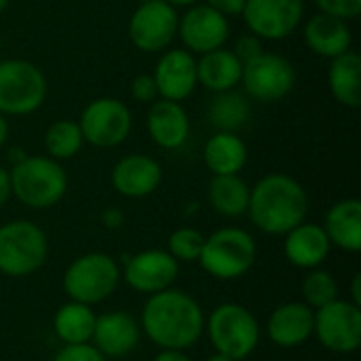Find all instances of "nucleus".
Segmentation results:
<instances>
[{"instance_id": "1", "label": "nucleus", "mask_w": 361, "mask_h": 361, "mask_svg": "<svg viewBox=\"0 0 361 361\" xmlns=\"http://www.w3.org/2000/svg\"><path fill=\"white\" fill-rule=\"evenodd\" d=\"M140 328L157 347L186 351L201 338L205 315L190 294L167 288L150 294L142 311Z\"/></svg>"}, {"instance_id": "2", "label": "nucleus", "mask_w": 361, "mask_h": 361, "mask_svg": "<svg viewBox=\"0 0 361 361\" xmlns=\"http://www.w3.org/2000/svg\"><path fill=\"white\" fill-rule=\"evenodd\" d=\"M247 214L262 233L286 235L307 220L309 195L292 176L269 173L250 190Z\"/></svg>"}, {"instance_id": "3", "label": "nucleus", "mask_w": 361, "mask_h": 361, "mask_svg": "<svg viewBox=\"0 0 361 361\" xmlns=\"http://www.w3.org/2000/svg\"><path fill=\"white\" fill-rule=\"evenodd\" d=\"M13 197L32 209L57 205L68 190V173L51 157H21L8 169Z\"/></svg>"}, {"instance_id": "4", "label": "nucleus", "mask_w": 361, "mask_h": 361, "mask_svg": "<svg viewBox=\"0 0 361 361\" xmlns=\"http://www.w3.org/2000/svg\"><path fill=\"white\" fill-rule=\"evenodd\" d=\"M256 262V241L254 237L237 226L218 228L205 237L203 252L199 256L201 269L220 279L231 281L243 277Z\"/></svg>"}, {"instance_id": "5", "label": "nucleus", "mask_w": 361, "mask_h": 361, "mask_svg": "<svg viewBox=\"0 0 361 361\" xmlns=\"http://www.w3.org/2000/svg\"><path fill=\"white\" fill-rule=\"evenodd\" d=\"M216 353L241 361L250 357L260 345V324L250 309L237 302H224L216 307L205 322Z\"/></svg>"}, {"instance_id": "6", "label": "nucleus", "mask_w": 361, "mask_h": 361, "mask_svg": "<svg viewBox=\"0 0 361 361\" xmlns=\"http://www.w3.org/2000/svg\"><path fill=\"white\" fill-rule=\"evenodd\" d=\"M121 281V269L114 258L91 252L68 264L63 273V292L70 300L82 305H99L110 298Z\"/></svg>"}, {"instance_id": "7", "label": "nucleus", "mask_w": 361, "mask_h": 361, "mask_svg": "<svg viewBox=\"0 0 361 361\" xmlns=\"http://www.w3.org/2000/svg\"><path fill=\"white\" fill-rule=\"evenodd\" d=\"M49 256L44 231L30 220H11L0 226V273L25 277L36 273Z\"/></svg>"}, {"instance_id": "8", "label": "nucleus", "mask_w": 361, "mask_h": 361, "mask_svg": "<svg viewBox=\"0 0 361 361\" xmlns=\"http://www.w3.org/2000/svg\"><path fill=\"white\" fill-rule=\"evenodd\" d=\"M47 97V78L27 59L0 61V112L4 116H25L36 112Z\"/></svg>"}, {"instance_id": "9", "label": "nucleus", "mask_w": 361, "mask_h": 361, "mask_svg": "<svg viewBox=\"0 0 361 361\" xmlns=\"http://www.w3.org/2000/svg\"><path fill=\"white\" fill-rule=\"evenodd\" d=\"M241 82L247 97L262 104H275L292 93L296 85V70L283 55L262 51L243 63Z\"/></svg>"}, {"instance_id": "10", "label": "nucleus", "mask_w": 361, "mask_h": 361, "mask_svg": "<svg viewBox=\"0 0 361 361\" xmlns=\"http://www.w3.org/2000/svg\"><path fill=\"white\" fill-rule=\"evenodd\" d=\"M78 127L87 144L95 148H114L129 137L133 118L125 102L116 97H97L82 110Z\"/></svg>"}, {"instance_id": "11", "label": "nucleus", "mask_w": 361, "mask_h": 361, "mask_svg": "<svg viewBox=\"0 0 361 361\" xmlns=\"http://www.w3.org/2000/svg\"><path fill=\"white\" fill-rule=\"evenodd\" d=\"M313 334L332 353H355L361 345V309L351 300H332L315 311Z\"/></svg>"}, {"instance_id": "12", "label": "nucleus", "mask_w": 361, "mask_h": 361, "mask_svg": "<svg viewBox=\"0 0 361 361\" xmlns=\"http://www.w3.org/2000/svg\"><path fill=\"white\" fill-rule=\"evenodd\" d=\"M178 8L165 0L137 4L129 19V38L144 53L165 51L178 34Z\"/></svg>"}, {"instance_id": "13", "label": "nucleus", "mask_w": 361, "mask_h": 361, "mask_svg": "<svg viewBox=\"0 0 361 361\" xmlns=\"http://www.w3.org/2000/svg\"><path fill=\"white\" fill-rule=\"evenodd\" d=\"M241 15L260 40H283L300 25L305 0H245Z\"/></svg>"}, {"instance_id": "14", "label": "nucleus", "mask_w": 361, "mask_h": 361, "mask_svg": "<svg viewBox=\"0 0 361 361\" xmlns=\"http://www.w3.org/2000/svg\"><path fill=\"white\" fill-rule=\"evenodd\" d=\"M228 34V17L207 4H192L178 19V36L182 38L186 51H190L192 55H203L224 47Z\"/></svg>"}, {"instance_id": "15", "label": "nucleus", "mask_w": 361, "mask_h": 361, "mask_svg": "<svg viewBox=\"0 0 361 361\" xmlns=\"http://www.w3.org/2000/svg\"><path fill=\"white\" fill-rule=\"evenodd\" d=\"M180 262L167 250H146L125 262V281L140 294H157L178 279Z\"/></svg>"}, {"instance_id": "16", "label": "nucleus", "mask_w": 361, "mask_h": 361, "mask_svg": "<svg viewBox=\"0 0 361 361\" xmlns=\"http://www.w3.org/2000/svg\"><path fill=\"white\" fill-rule=\"evenodd\" d=\"M157 91L161 99L184 102L197 89V59L186 49H171L157 61L154 74Z\"/></svg>"}, {"instance_id": "17", "label": "nucleus", "mask_w": 361, "mask_h": 361, "mask_svg": "<svg viewBox=\"0 0 361 361\" xmlns=\"http://www.w3.org/2000/svg\"><path fill=\"white\" fill-rule=\"evenodd\" d=\"M142 328L140 322L127 311H110L95 317L93 347L104 357H125L140 345Z\"/></svg>"}, {"instance_id": "18", "label": "nucleus", "mask_w": 361, "mask_h": 361, "mask_svg": "<svg viewBox=\"0 0 361 361\" xmlns=\"http://www.w3.org/2000/svg\"><path fill=\"white\" fill-rule=\"evenodd\" d=\"M110 180L118 195L127 199H142L161 186L163 169L159 161L148 154H127L112 167Z\"/></svg>"}, {"instance_id": "19", "label": "nucleus", "mask_w": 361, "mask_h": 361, "mask_svg": "<svg viewBox=\"0 0 361 361\" xmlns=\"http://www.w3.org/2000/svg\"><path fill=\"white\" fill-rule=\"evenodd\" d=\"M315 311L305 302H286L277 307L269 322L267 334L281 349H294L305 345L313 336Z\"/></svg>"}, {"instance_id": "20", "label": "nucleus", "mask_w": 361, "mask_h": 361, "mask_svg": "<svg viewBox=\"0 0 361 361\" xmlns=\"http://www.w3.org/2000/svg\"><path fill=\"white\" fill-rule=\"evenodd\" d=\"M150 140L165 150H176L186 144L190 135V121L180 102L157 99L150 104L146 118Z\"/></svg>"}, {"instance_id": "21", "label": "nucleus", "mask_w": 361, "mask_h": 361, "mask_svg": "<svg viewBox=\"0 0 361 361\" xmlns=\"http://www.w3.org/2000/svg\"><path fill=\"white\" fill-rule=\"evenodd\" d=\"M305 42L307 47L326 59H334L347 51H351L353 44V36H351V27L345 19L328 15V13H315L309 17V21L305 23Z\"/></svg>"}, {"instance_id": "22", "label": "nucleus", "mask_w": 361, "mask_h": 361, "mask_svg": "<svg viewBox=\"0 0 361 361\" xmlns=\"http://www.w3.org/2000/svg\"><path fill=\"white\" fill-rule=\"evenodd\" d=\"M283 254L290 264L298 269H319L328 258L332 243L324 231V226L313 222H302L283 235Z\"/></svg>"}, {"instance_id": "23", "label": "nucleus", "mask_w": 361, "mask_h": 361, "mask_svg": "<svg viewBox=\"0 0 361 361\" xmlns=\"http://www.w3.org/2000/svg\"><path fill=\"white\" fill-rule=\"evenodd\" d=\"M241 72H243L241 59L224 47L203 53L201 59L197 61V82L212 93L235 89L241 82Z\"/></svg>"}, {"instance_id": "24", "label": "nucleus", "mask_w": 361, "mask_h": 361, "mask_svg": "<svg viewBox=\"0 0 361 361\" xmlns=\"http://www.w3.org/2000/svg\"><path fill=\"white\" fill-rule=\"evenodd\" d=\"M324 231L332 245L357 254L361 250V201L343 199L326 214Z\"/></svg>"}, {"instance_id": "25", "label": "nucleus", "mask_w": 361, "mask_h": 361, "mask_svg": "<svg viewBox=\"0 0 361 361\" xmlns=\"http://www.w3.org/2000/svg\"><path fill=\"white\" fill-rule=\"evenodd\" d=\"M203 159L214 176H237L247 163V146L237 133L218 131L207 140Z\"/></svg>"}, {"instance_id": "26", "label": "nucleus", "mask_w": 361, "mask_h": 361, "mask_svg": "<svg viewBox=\"0 0 361 361\" xmlns=\"http://www.w3.org/2000/svg\"><path fill=\"white\" fill-rule=\"evenodd\" d=\"M328 82L334 99L345 108L361 106V57L355 51H347L330 59Z\"/></svg>"}, {"instance_id": "27", "label": "nucleus", "mask_w": 361, "mask_h": 361, "mask_svg": "<svg viewBox=\"0 0 361 361\" xmlns=\"http://www.w3.org/2000/svg\"><path fill=\"white\" fill-rule=\"evenodd\" d=\"M95 313L89 305L82 302H66L57 309L53 317V332L63 345H85L93 338Z\"/></svg>"}, {"instance_id": "28", "label": "nucleus", "mask_w": 361, "mask_h": 361, "mask_svg": "<svg viewBox=\"0 0 361 361\" xmlns=\"http://www.w3.org/2000/svg\"><path fill=\"white\" fill-rule=\"evenodd\" d=\"M250 186L237 176H214L207 188L212 207L226 218H239L247 214L250 205Z\"/></svg>"}, {"instance_id": "29", "label": "nucleus", "mask_w": 361, "mask_h": 361, "mask_svg": "<svg viewBox=\"0 0 361 361\" xmlns=\"http://www.w3.org/2000/svg\"><path fill=\"white\" fill-rule=\"evenodd\" d=\"M207 116L216 129L237 133V129H241L250 121L252 108H250V102L241 93L231 89V91L216 93V97L209 104Z\"/></svg>"}, {"instance_id": "30", "label": "nucleus", "mask_w": 361, "mask_h": 361, "mask_svg": "<svg viewBox=\"0 0 361 361\" xmlns=\"http://www.w3.org/2000/svg\"><path fill=\"white\" fill-rule=\"evenodd\" d=\"M85 140L78 123L70 118L55 121L47 131H44V150L51 159L55 161H66L72 159L80 152Z\"/></svg>"}, {"instance_id": "31", "label": "nucleus", "mask_w": 361, "mask_h": 361, "mask_svg": "<svg viewBox=\"0 0 361 361\" xmlns=\"http://www.w3.org/2000/svg\"><path fill=\"white\" fill-rule=\"evenodd\" d=\"M302 296H305V305L317 311L338 298V283L332 273L322 269H311V273L302 281Z\"/></svg>"}, {"instance_id": "32", "label": "nucleus", "mask_w": 361, "mask_h": 361, "mask_svg": "<svg viewBox=\"0 0 361 361\" xmlns=\"http://www.w3.org/2000/svg\"><path fill=\"white\" fill-rule=\"evenodd\" d=\"M205 235L195 228H178L169 235L167 252L178 262H199V256L203 252Z\"/></svg>"}, {"instance_id": "33", "label": "nucleus", "mask_w": 361, "mask_h": 361, "mask_svg": "<svg viewBox=\"0 0 361 361\" xmlns=\"http://www.w3.org/2000/svg\"><path fill=\"white\" fill-rule=\"evenodd\" d=\"M322 13L341 17L345 21L357 19L361 13V0H313Z\"/></svg>"}, {"instance_id": "34", "label": "nucleus", "mask_w": 361, "mask_h": 361, "mask_svg": "<svg viewBox=\"0 0 361 361\" xmlns=\"http://www.w3.org/2000/svg\"><path fill=\"white\" fill-rule=\"evenodd\" d=\"M53 361H106V357L91 345H63Z\"/></svg>"}, {"instance_id": "35", "label": "nucleus", "mask_w": 361, "mask_h": 361, "mask_svg": "<svg viewBox=\"0 0 361 361\" xmlns=\"http://www.w3.org/2000/svg\"><path fill=\"white\" fill-rule=\"evenodd\" d=\"M131 95L135 102L140 104H152L159 99V91H157V82L152 78V74H140L133 78L131 82Z\"/></svg>"}, {"instance_id": "36", "label": "nucleus", "mask_w": 361, "mask_h": 361, "mask_svg": "<svg viewBox=\"0 0 361 361\" xmlns=\"http://www.w3.org/2000/svg\"><path fill=\"white\" fill-rule=\"evenodd\" d=\"M262 51H264V49H262V40H260L258 36H254V34L241 36V38L237 40L235 49H233V53L241 59V63H245V61L254 59V57H256V55H260Z\"/></svg>"}, {"instance_id": "37", "label": "nucleus", "mask_w": 361, "mask_h": 361, "mask_svg": "<svg viewBox=\"0 0 361 361\" xmlns=\"http://www.w3.org/2000/svg\"><path fill=\"white\" fill-rule=\"evenodd\" d=\"M205 4L222 13L224 17H235V15H241L245 0H205Z\"/></svg>"}, {"instance_id": "38", "label": "nucleus", "mask_w": 361, "mask_h": 361, "mask_svg": "<svg viewBox=\"0 0 361 361\" xmlns=\"http://www.w3.org/2000/svg\"><path fill=\"white\" fill-rule=\"evenodd\" d=\"M102 224L108 228V231H116V228H121L123 226V222H125V216H123V212L118 209V207H108V209H104L102 212Z\"/></svg>"}, {"instance_id": "39", "label": "nucleus", "mask_w": 361, "mask_h": 361, "mask_svg": "<svg viewBox=\"0 0 361 361\" xmlns=\"http://www.w3.org/2000/svg\"><path fill=\"white\" fill-rule=\"evenodd\" d=\"M13 197V190H11V176H8V169L0 165V207H4L8 203V199Z\"/></svg>"}, {"instance_id": "40", "label": "nucleus", "mask_w": 361, "mask_h": 361, "mask_svg": "<svg viewBox=\"0 0 361 361\" xmlns=\"http://www.w3.org/2000/svg\"><path fill=\"white\" fill-rule=\"evenodd\" d=\"M152 361H192L184 351H173V349H161Z\"/></svg>"}, {"instance_id": "41", "label": "nucleus", "mask_w": 361, "mask_h": 361, "mask_svg": "<svg viewBox=\"0 0 361 361\" xmlns=\"http://www.w3.org/2000/svg\"><path fill=\"white\" fill-rule=\"evenodd\" d=\"M360 283H361V275H355V277H353V288H351V296H353V300H351V302H355L357 307L361 305Z\"/></svg>"}, {"instance_id": "42", "label": "nucleus", "mask_w": 361, "mask_h": 361, "mask_svg": "<svg viewBox=\"0 0 361 361\" xmlns=\"http://www.w3.org/2000/svg\"><path fill=\"white\" fill-rule=\"evenodd\" d=\"M6 140H8V123H6V116L0 112V148L6 144Z\"/></svg>"}, {"instance_id": "43", "label": "nucleus", "mask_w": 361, "mask_h": 361, "mask_svg": "<svg viewBox=\"0 0 361 361\" xmlns=\"http://www.w3.org/2000/svg\"><path fill=\"white\" fill-rule=\"evenodd\" d=\"M167 4H171L173 8H180V6H192L197 4V0H165Z\"/></svg>"}, {"instance_id": "44", "label": "nucleus", "mask_w": 361, "mask_h": 361, "mask_svg": "<svg viewBox=\"0 0 361 361\" xmlns=\"http://www.w3.org/2000/svg\"><path fill=\"white\" fill-rule=\"evenodd\" d=\"M207 361H237V360H233V357H228V355H222V353H216V355H212Z\"/></svg>"}, {"instance_id": "45", "label": "nucleus", "mask_w": 361, "mask_h": 361, "mask_svg": "<svg viewBox=\"0 0 361 361\" xmlns=\"http://www.w3.org/2000/svg\"><path fill=\"white\" fill-rule=\"evenodd\" d=\"M8 6V0H0V13Z\"/></svg>"}, {"instance_id": "46", "label": "nucleus", "mask_w": 361, "mask_h": 361, "mask_svg": "<svg viewBox=\"0 0 361 361\" xmlns=\"http://www.w3.org/2000/svg\"><path fill=\"white\" fill-rule=\"evenodd\" d=\"M146 2H152V0H137V4H146Z\"/></svg>"}]
</instances>
